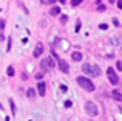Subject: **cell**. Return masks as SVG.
Masks as SVG:
<instances>
[{
	"instance_id": "cell-1",
	"label": "cell",
	"mask_w": 122,
	"mask_h": 121,
	"mask_svg": "<svg viewBox=\"0 0 122 121\" xmlns=\"http://www.w3.org/2000/svg\"><path fill=\"white\" fill-rule=\"evenodd\" d=\"M77 84L81 85L83 90H86V92H93V90H94V84H93L88 78H85V76H79V78H77Z\"/></svg>"
},
{
	"instance_id": "cell-2",
	"label": "cell",
	"mask_w": 122,
	"mask_h": 121,
	"mask_svg": "<svg viewBox=\"0 0 122 121\" xmlns=\"http://www.w3.org/2000/svg\"><path fill=\"white\" fill-rule=\"evenodd\" d=\"M85 110H86V113H88L90 116H97V113H99L97 106H96L93 101H86L85 103Z\"/></svg>"
},
{
	"instance_id": "cell-3",
	"label": "cell",
	"mask_w": 122,
	"mask_h": 121,
	"mask_svg": "<svg viewBox=\"0 0 122 121\" xmlns=\"http://www.w3.org/2000/svg\"><path fill=\"white\" fill-rule=\"evenodd\" d=\"M107 75H108V79H110V82H111L113 85H117V84H119V78H117V75L114 73V70L111 68V67H108Z\"/></svg>"
},
{
	"instance_id": "cell-4",
	"label": "cell",
	"mask_w": 122,
	"mask_h": 121,
	"mask_svg": "<svg viewBox=\"0 0 122 121\" xmlns=\"http://www.w3.org/2000/svg\"><path fill=\"white\" fill-rule=\"evenodd\" d=\"M53 67H54L53 58H45V59L40 62V68H42V70H48V68H53Z\"/></svg>"
},
{
	"instance_id": "cell-5",
	"label": "cell",
	"mask_w": 122,
	"mask_h": 121,
	"mask_svg": "<svg viewBox=\"0 0 122 121\" xmlns=\"http://www.w3.org/2000/svg\"><path fill=\"white\" fill-rule=\"evenodd\" d=\"M57 62H59V68H60V72H62V73H68L70 72V65L63 59H59Z\"/></svg>"
},
{
	"instance_id": "cell-6",
	"label": "cell",
	"mask_w": 122,
	"mask_h": 121,
	"mask_svg": "<svg viewBox=\"0 0 122 121\" xmlns=\"http://www.w3.org/2000/svg\"><path fill=\"white\" fill-rule=\"evenodd\" d=\"M45 92H46V84L45 82H39L37 84V93H39V96H45Z\"/></svg>"
},
{
	"instance_id": "cell-7",
	"label": "cell",
	"mask_w": 122,
	"mask_h": 121,
	"mask_svg": "<svg viewBox=\"0 0 122 121\" xmlns=\"http://www.w3.org/2000/svg\"><path fill=\"white\" fill-rule=\"evenodd\" d=\"M42 53H43V45H42V44L39 42L36 45V48H34V53H33V56L34 58H39V56L42 55Z\"/></svg>"
},
{
	"instance_id": "cell-8",
	"label": "cell",
	"mask_w": 122,
	"mask_h": 121,
	"mask_svg": "<svg viewBox=\"0 0 122 121\" xmlns=\"http://www.w3.org/2000/svg\"><path fill=\"white\" fill-rule=\"evenodd\" d=\"M82 72H85L86 75H91V76H94V73H93V65H90V64H85V65L82 67Z\"/></svg>"
},
{
	"instance_id": "cell-9",
	"label": "cell",
	"mask_w": 122,
	"mask_h": 121,
	"mask_svg": "<svg viewBox=\"0 0 122 121\" xmlns=\"http://www.w3.org/2000/svg\"><path fill=\"white\" fill-rule=\"evenodd\" d=\"M111 98L116 101H122V93L119 90H111Z\"/></svg>"
},
{
	"instance_id": "cell-10",
	"label": "cell",
	"mask_w": 122,
	"mask_h": 121,
	"mask_svg": "<svg viewBox=\"0 0 122 121\" xmlns=\"http://www.w3.org/2000/svg\"><path fill=\"white\" fill-rule=\"evenodd\" d=\"M71 59L74 60V62H79V60H82V53H79V51H74L71 55Z\"/></svg>"
},
{
	"instance_id": "cell-11",
	"label": "cell",
	"mask_w": 122,
	"mask_h": 121,
	"mask_svg": "<svg viewBox=\"0 0 122 121\" xmlns=\"http://www.w3.org/2000/svg\"><path fill=\"white\" fill-rule=\"evenodd\" d=\"M36 90H34V88H28V92H26V96L30 98V99H34V98H36Z\"/></svg>"
},
{
	"instance_id": "cell-12",
	"label": "cell",
	"mask_w": 122,
	"mask_h": 121,
	"mask_svg": "<svg viewBox=\"0 0 122 121\" xmlns=\"http://www.w3.org/2000/svg\"><path fill=\"white\" fill-rule=\"evenodd\" d=\"M60 12V8L59 6H53V8H51V11H50V14L51 16H57Z\"/></svg>"
},
{
	"instance_id": "cell-13",
	"label": "cell",
	"mask_w": 122,
	"mask_h": 121,
	"mask_svg": "<svg viewBox=\"0 0 122 121\" xmlns=\"http://www.w3.org/2000/svg\"><path fill=\"white\" fill-rule=\"evenodd\" d=\"M14 67H12V65H9L8 67V70H6V75H8V76H14Z\"/></svg>"
},
{
	"instance_id": "cell-14",
	"label": "cell",
	"mask_w": 122,
	"mask_h": 121,
	"mask_svg": "<svg viewBox=\"0 0 122 121\" xmlns=\"http://www.w3.org/2000/svg\"><path fill=\"white\" fill-rule=\"evenodd\" d=\"M93 73H94V76H99L101 75V68L97 65H93Z\"/></svg>"
},
{
	"instance_id": "cell-15",
	"label": "cell",
	"mask_w": 122,
	"mask_h": 121,
	"mask_svg": "<svg viewBox=\"0 0 122 121\" xmlns=\"http://www.w3.org/2000/svg\"><path fill=\"white\" fill-rule=\"evenodd\" d=\"M82 2L83 0H71V6H77V5H81Z\"/></svg>"
},
{
	"instance_id": "cell-16",
	"label": "cell",
	"mask_w": 122,
	"mask_h": 121,
	"mask_svg": "<svg viewBox=\"0 0 122 121\" xmlns=\"http://www.w3.org/2000/svg\"><path fill=\"white\" fill-rule=\"evenodd\" d=\"M9 106H11L12 113H15V106H14V101H12V99H9Z\"/></svg>"
},
{
	"instance_id": "cell-17",
	"label": "cell",
	"mask_w": 122,
	"mask_h": 121,
	"mask_svg": "<svg viewBox=\"0 0 122 121\" xmlns=\"http://www.w3.org/2000/svg\"><path fill=\"white\" fill-rule=\"evenodd\" d=\"M97 9H99V12H104L105 11V6L102 5V3H97Z\"/></svg>"
},
{
	"instance_id": "cell-18",
	"label": "cell",
	"mask_w": 122,
	"mask_h": 121,
	"mask_svg": "<svg viewBox=\"0 0 122 121\" xmlns=\"http://www.w3.org/2000/svg\"><path fill=\"white\" fill-rule=\"evenodd\" d=\"M68 22V17L66 16H60V23H66Z\"/></svg>"
},
{
	"instance_id": "cell-19",
	"label": "cell",
	"mask_w": 122,
	"mask_h": 121,
	"mask_svg": "<svg viewBox=\"0 0 122 121\" xmlns=\"http://www.w3.org/2000/svg\"><path fill=\"white\" fill-rule=\"evenodd\" d=\"M11 47H12V39L9 37V39H8V48H6V50L9 51V50H11Z\"/></svg>"
},
{
	"instance_id": "cell-20",
	"label": "cell",
	"mask_w": 122,
	"mask_h": 121,
	"mask_svg": "<svg viewBox=\"0 0 122 121\" xmlns=\"http://www.w3.org/2000/svg\"><path fill=\"white\" fill-rule=\"evenodd\" d=\"M3 28H5V20H3V19H0V31H2Z\"/></svg>"
},
{
	"instance_id": "cell-21",
	"label": "cell",
	"mask_w": 122,
	"mask_h": 121,
	"mask_svg": "<svg viewBox=\"0 0 122 121\" xmlns=\"http://www.w3.org/2000/svg\"><path fill=\"white\" fill-rule=\"evenodd\" d=\"M116 67H117V70H119V72H122V62H121V60H117Z\"/></svg>"
},
{
	"instance_id": "cell-22",
	"label": "cell",
	"mask_w": 122,
	"mask_h": 121,
	"mask_svg": "<svg viewBox=\"0 0 122 121\" xmlns=\"http://www.w3.org/2000/svg\"><path fill=\"white\" fill-rule=\"evenodd\" d=\"M113 25H114V27H121V23H119L117 19H113Z\"/></svg>"
},
{
	"instance_id": "cell-23",
	"label": "cell",
	"mask_w": 122,
	"mask_h": 121,
	"mask_svg": "<svg viewBox=\"0 0 122 121\" xmlns=\"http://www.w3.org/2000/svg\"><path fill=\"white\" fill-rule=\"evenodd\" d=\"M99 27H101V30H107V28H108V25H105V23H102V25H99Z\"/></svg>"
},
{
	"instance_id": "cell-24",
	"label": "cell",
	"mask_w": 122,
	"mask_h": 121,
	"mask_svg": "<svg viewBox=\"0 0 122 121\" xmlns=\"http://www.w3.org/2000/svg\"><path fill=\"white\" fill-rule=\"evenodd\" d=\"M71 106H73L71 101H66V103H65V107H71Z\"/></svg>"
},
{
	"instance_id": "cell-25",
	"label": "cell",
	"mask_w": 122,
	"mask_h": 121,
	"mask_svg": "<svg viewBox=\"0 0 122 121\" xmlns=\"http://www.w3.org/2000/svg\"><path fill=\"white\" fill-rule=\"evenodd\" d=\"M42 76H43V73H37V75H36V79H42Z\"/></svg>"
},
{
	"instance_id": "cell-26",
	"label": "cell",
	"mask_w": 122,
	"mask_h": 121,
	"mask_svg": "<svg viewBox=\"0 0 122 121\" xmlns=\"http://www.w3.org/2000/svg\"><path fill=\"white\" fill-rule=\"evenodd\" d=\"M117 8L122 9V0H117Z\"/></svg>"
},
{
	"instance_id": "cell-27",
	"label": "cell",
	"mask_w": 122,
	"mask_h": 121,
	"mask_svg": "<svg viewBox=\"0 0 122 121\" xmlns=\"http://www.w3.org/2000/svg\"><path fill=\"white\" fill-rule=\"evenodd\" d=\"M79 28H81V20H77V25H76V31H79Z\"/></svg>"
},
{
	"instance_id": "cell-28",
	"label": "cell",
	"mask_w": 122,
	"mask_h": 121,
	"mask_svg": "<svg viewBox=\"0 0 122 121\" xmlns=\"http://www.w3.org/2000/svg\"><path fill=\"white\" fill-rule=\"evenodd\" d=\"M54 2H56V0H48V3H51V5H53Z\"/></svg>"
},
{
	"instance_id": "cell-29",
	"label": "cell",
	"mask_w": 122,
	"mask_h": 121,
	"mask_svg": "<svg viewBox=\"0 0 122 121\" xmlns=\"http://www.w3.org/2000/svg\"><path fill=\"white\" fill-rule=\"evenodd\" d=\"M59 2H60V3H62V5H63V3H65V0H59Z\"/></svg>"
}]
</instances>
